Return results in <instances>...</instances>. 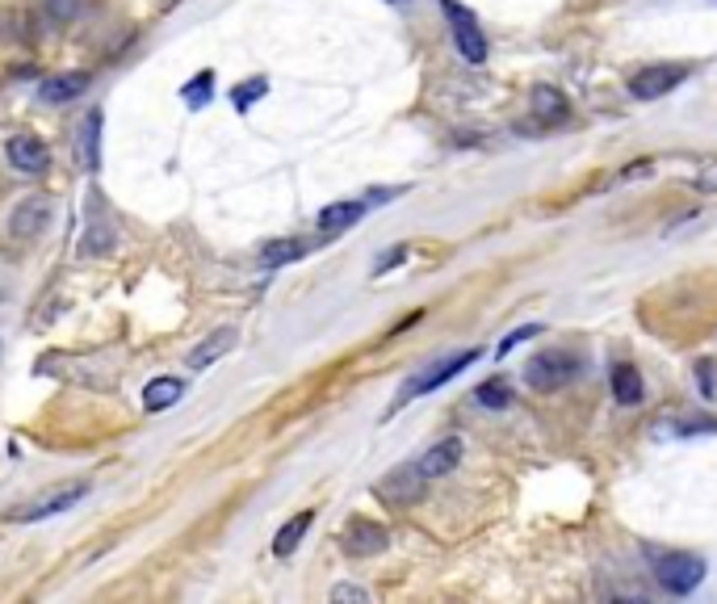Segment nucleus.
Segmentation results:
<instances>
[{
	"instance_id": "obj_15",
	"label": "nucleus",
	"mask_w": 717,
	"mask_h": 604,
	"mask_svg": "<svg viewBox=\"0 0 717 604\" xmlns=\"http://www.w3.org/2000/svg\"><path fill=\"white\" fill-rule=\"evenodd\" d=\"M365 210H369L365 198H349V202L323 206V210H319V231L332 240V235H340V231H349L353 223H361V219H365Z\"/></svg>"
},
{
	"instance_id": "obj_3",
	"label": "nucleus",
	"mask_w": 717,
	"mask_h": 604,
	"mask_svg": "<svg viewBox=\"0 0 717 604\" xmlns=\"http://www.w3.org/2000/svg\"><path fill=\"white\" fill-rule=\"evenodd\" d=\"M84 495H89V483L84 479H72V483H55V487H47L42 495H34V500L26 504V508H17L9 521L13 525H38V521H51V516H59V512H68V508H76Z\"/></svg>"
},
{
	"instance_id": "obj_11",
	"label": "nucleus",
	"mask_w": 717,
	"mask_h": 604,
	"mask_svg": "<svg viewBox=\"0 0 717 604\" xmlns=\"http://www.w3.org/2000/svg\"><path fill=\"white\" fill-rule=\"evenodd\" d=\"M101 126H105V114L101 110H89L76 126V156L84 164V172H97L101 168Z\"/></svg>"
},
{
	"instance_id": "obj_2",
	"label": "nucleus",
	"mask_w": 717,
	"mask_h": 604,
	"mask_svg": "<svg viewBox=\"0 0 717 604\" xmlns=\"http://www.w3.org/2000/svg\"><path fill=\"white\" fill-rule=\"evenodd\" d=\"M655 579L667 596H688L701 588L705 558L688 554V550H663V554H655Z\"/></svg>"
},
{
	"instance_id": "obj_13",
	"label": "nucleus",
	"mask_w": 717,
	"mask_h": 604,
	"mask_svg": "<svg viewBox=\"0 0 717 604\" xmlns=\"http://www.w3.org/2000/svg\"><path fill=\"white\" fill-rule=\"evenodd\" d=\"M529 110L541 126H558V122H567L571 118V101L562 97L554 84H537V89L529 93Z\"/></svg>"
},
{
	"instance_id": "obj_24",
	"label": "nucleus",
	"mask_w": 717,
	"mask_h": 604,
	"mask_svg": "<svg viewBox=\"0 0 717 604\" xmlns=\"http://www.w3.org/2000/svg\"><path fill=\"white\" fill-rule=\"evenodd\" d=\"M533 336H541V323H525V328H516V332H508L504 340H499V357H508L520 340H533Z\"/></svg>"
},
{
	"instance_id": "obj_25",
	"label": "nucleus",
	"mask_w": 717,
	"mask_h": 604,
	"mask_svg": "<svg viewBox=\"0 0 717 604\" xmlns=\"http://www.w3.org/2000/svg\"><path fill=\"white\" fill-rule=\"evenodd\" d=\"M403 261H407V244H395V248H386V252L378 256V261H374V273L382 277V273H390V269L403 265Z\"/></svg>"
},
{
	"instance_id": "obj_1",
	"label": "nucleus",
	"mask_w": 717,
	"mask_h": 604,
	"mask_svg": "<svg viewBox=\"0 0 717 604\" xmlns=\"http://www.w3.org/2000/svg\"><path fill=\"white\" fill-rule=\"evenodd\" d=\"M579 370H583V361H579L571 349H546V353L529 357L525 382L533 386V391H541V395H554V391H562L567 382H575Z\"/></svg>"
},
{
	"instance_id": "obj_23",
	"label": "nucleus",
	"mask_w": 717,
	"mask_h": 604,
	"mask_svg": "<svg viewBox=\"0 0 717 604\" xmlns=\"http://www.w3.org/2000/svg\"><path fill=\"white\" fill-rule=\"evenodd\" d=\"M210 93H214V72H202V76H193L185 89H181V97H185V105L189 110H202V105L210 101Z\"/></svg>"
},
{
	"instance_id": "obj_7",
	"label": "nucleus",
	"mask_w": 717,
	"mask_h": 604,
	"mask_svg": "<svg viewBox=\"0 0 717 604\" xmlns=\"http://www.w3.org/2000/svg\"><path fill=\"white\" fill-rule=\"evenodd\" d=\"M424 483L428 479L420 474V466H399L378 483V495L386 504H395V508H411V504L424 500Z\"/></svg>"
},
{
	"instance_id": "obj_17",
	"label": "nucleus",
	"mask_w": 717,
	"mask_h": 604,
	"mask_svg": "<svg viewBox=\"0 0 717 604\" xmlns=\"http://www.w3.org/2000/svg\"><path fill=\"white\" fill-rule=\"evenodd\" d=\"M315 525V508H307V512H294L286 525L277 529V537H273V554L277 558H290L298 546H302V537H307V529Z\"/></svg>"
},
{
	"instance_id": "obj_8",
	"label": "nucleus",
	"mask_w": 717,
	"mask_h": 604,
	"mask_svg": "<svg viewBox=\"0 0 717 604\" xmlns=\"http://www.w3.org/2000/svg\"><path fill=\"white\" fill-rule=\"evenodd\" d=\"M386 546H390V533L378 521H365V516H357V521H349V529H344V550H349L353 558H374Z\"/></svg>"
},
{
	"instance_id": "obj_10",
	"label": "nucleus",
	"mask_w": 717,
	"mask_h": 604,
	"mask_svg": "<svg viewBox=\"0 0 717 604\" xmlns=\"http://www.w3.org/2000/svg\"><path fill=\"white\" fill-rule=\"evenodd\" d=\"M47 223H51V198H21L9 219V231L17 240H34V235L47 231Z\"/></svg>"
},
{
	"instance_id": "obj_30",
	"label": "nucleus",
	"mask_w": 717,
	"mask_h": 604,
	"mask_svg": "<svg viewBox=\"0 0 717 604\" xmlns=\"http://www.w3.org/2000/svg\"><path fill=\"white\" fill-rule=\"evenodd\" d=\"M697 189H717V164H705V172H697Z\"/></svg>"
},
{
	"instance_id": "obj_16",
	"label": "nucleus",
	"mask_w": 717,
	"mask_h": 604,
	"mask_svg": "<svg viewBox=\"0 0 717 604\" xmlns=\"http://www.w3.org/2000/svg\"><path fill=\"white\" fill-rule=\"evenodd\" d=\"M608 386H613V399L621 407H638L646 399V386H642V374H638V365H629V361H617L613 365V378H608Z\"/></svg>"
},
{
	"instance_id": "obj_5",
	"label": "nucleus",
	"mask_w": 717,
	"mask_h": 604,
	"mask_svg": "<svg viewBox=\"0 0 717 604\" xmlns=\"http://www.w3.org/2000/svg\"><path fill=\"white\" fill-rule=\"evenodd\" d=\"M692 76L688 63H650L629 76V97L634 101H663L667 93H676L680 84Z\"/></svg>"
},
{
	"instance_id": "obj_28",
	"label": "nucleus",
	"mask_w": 717,
	"mask_h": 604,
	"mask_svg": "<svg viewBox=\"0 0 717 604\" xmlns=\"http://www.w3.org/2000/svg\"><path fill=\"white\" fill-rule=\"evenodd\" d=\"M332 600H353V604H369V592L357 588V584H336L332 588Z\"/></svg>"
},
{
	"instance_id": "obj_4",
	"label": "nucleus",
	"mask_w": 717,
	"mask_h": 604,
	"mask_svg": "<svg viewBox=\"0 0 717 604\" xmlns=\"http://www.w3.org/2000/svg\"><path fill=\"white\" fill-rule=\"evenodd\" d=\"M474 361H478V349H462V353H453V357H441L437 365H428L424 374H416V378H411V382L403 386V391L395 395V407H390V416H395L399 407H407L416 395H432L437 386L453 382V378H458V374L466 370V365H474Z\"/></svg>"
},
{
	"instance_id": "obj_14",
	"label": "nucleus",
	"mask_w": 717,
	"mask_h": 604,
	"mask_svg": "<svg viewBox=\"0 0 717 604\" xmlns=\"http://www.w3.org/2000/svg\"><path fill=\"white\" fill-rule=\"evenodd\" d=\"M458 462H462V437H445V441L432 445L416 466H420L424 479H445V474L458 470Z\"/></svg>"
},
{
	"instance_id": "obj_29",
	"label": "nucleus",
	"mask_w": 717,
	"mask_h": 604,
	"mask_svg": "<svg viewBox=\"0 0 717 604\" xmlns=\"http://www.w3.org/2000/svg\"><path fill=\"white\" fill-rule=\"evenodd\" d=\"M697 382H701V395L713 399V361H697Z\"/></svg>"
},
{
	"instance_id": "obj_12",
	"label": "nucleus",
	"mask_w": 717,
	"mask_h": 604,
	"mask_svg": "<svg viewBox=\"0 0 717 604\" xmlns=\"http://www.w3.org/2000/svg\"><path fill=\"white\" fill-rule=\"evenodd\" d=\"M235 340H239V332H235V328H219V332H210L202 344H193V349H189L185 370H210L214 361L227 357V353L235 349Z\"/></svg>"
},
{
	"instance_id": "obj_32",
	"label": "nucleus",
	"mask_w": 717,
	"mask_h": 604,
	"mask_svg": "<svg viewBox=\"0 0 717 604\" xmlns=\"http://www.w3.org/2000/svg\"><path fill=\"white\" fill-rule=\"evenodd\" d=\"M390 5H403V0H390Z\"/></svg>"
},
{
	"instance_id": "obj_9",
	"label": "nucleus",
	"mask_w": 717,
	"mask_h": 604,
	"mask_svg": "<svg viewBox=\"0 0 717 604\" xmlns=\"http://www.w3.org/2000/svg\"><path fill=\"white\" fill-rule=\"evenodd\" d=\"M5 156L17 172H30V177H38V172H47L51 168V147L42 143L38 135H13L9 147H5Z\"/></svg>"
},
{
	"instance_id": "obj_6",
	"label": "nucleus",
	"mask_w": 717,
	"mask_h": 604,
	"mask_svg": "<svg viewBox=\"0 0 717 604\" xmlns=\"http://www.w3.org/2000/svg\"><path fill=\"white\" fill-rule=\"evenodd\" d=\"M441 13L449 17V26H453V47H458V55L466 59V63H487V34H483V26H478V17L466 9V5H458V0H441Z\"/></svg>"
},
{
	"instance_id": "obj_27",
	"label": "nucleus",
	"mask_w": 717,
	"mask_h": 604,
	"mask_svg": "<svg viewBox=\"0 0 717 604\" xmlns=\"http://www.w3.org/2000/svg\"><path fill=\"white\" fill-rule=\"evenodd\" d=\"M680 437H692V433H717V420H709V416H697V420H680V428H676Z\"/></svg>"
},
{
	"instance_id": "obj_18",
	"label": "nucleus",
	"mask_w": 717,
	"mask_h": 604,
	"mask_svg": "<svg viewBox=\"0 0 717 604\" xmlns=\"http://www.w3.org/2000/svg\"><path fill=\"white\" fill-rule=\"evenodd\" d=\"M84 89H89V76L84 72H72V76H51L38 84V101L47 105H63V101H76Z\"/></svg>"
},
{
	"instance_id": "obj_20",
	"label": "nucleus",
	"mask_w": 717,
	"mask_h": 604,
	"mask_svg": "<svg viewBox=\"0 0 717 604\" xmlns=\"http://www.w3.org/2000/svg\"><path fill=\"white\" fill-rule=\"evenodd\" d=\"M311 252V244H302V240H269L265 248H260V265L265 269H286L290 261H302V256Z\"/></svg>"
},
{
	"instance_id": "obj_22",
	"label": "nucleus",
	"mask_w": 717,
	"mask_h": 604,
	"mask_svg": "<svg viewBox=\"0 0 717 604\" xmlns=\"http://www.w3.org/2000/svg\"><path fill=\"white\" fill-rule=\"evenodd\" d=\"M265 93H269V80L265 76H252V80H244V84H235V89H231V105L244 114V110H252V101L265 97Z\"/></svg>"
},
{
	"instance_id": "obj_31",
	"label": "nucleus",
	"mask_w": 717,
	"mask_h": 604,
	"mask_svg": "<svg viewBox=\"0 0 717 604\" xmlns=\"http://www.w3.org/2000/svg\"><path fill=\"white\" fill-rule=\"evenodd\" d=\"M51 13L55 17H76V5L72 0H51Z\"/></svg>"
},
{
	"instance_id": "obj_19",
	"label": "nucleus",
	"mask_w": 717,
	"mask_h": 604,
	"mask_svg": "<svg viewBox=\"0 0 717 604\" xmlns=\"http://www.w3.org/2000/svg\"><path fill=\"white\" fill-rule=\"evenodd\" d=\"M185 395V378H151L147 386H143V407L147 412H168L172 403H177Z\"/></svg>"
},
{
	"instance_id": "obj_21",
	"label": "nucleus",
	"mask_w": 717,
	"mask_h": 604,
	"mask_svg": "<svg viewBox=\"0 0 717 604\" xmlns=\"http://www.w3.org/2000/svg\"><path fill=\"white\" fill-rule=\"evenodd\" d=\"M512 386L504 378H487V382H478V391H474V403L478 407H491V412H504V407H512Z\"/></svg>"
},
{
	"instance_id": "obj_26",
	"label": "nucleus",
	"mask_w": 717,
	"mask_h": 604,
	"mask_svg": "<svg viewBox=\"0 0 717 604\" xmlns=\"http://www.w3.org/2000/svg\"><path fill=\"white\" fill-rule=\"evenodd\" d=\"M638 177H655V160H634V164H625V168L617 172V185L638 181Z\"/></svg>"
}]
</instances>
